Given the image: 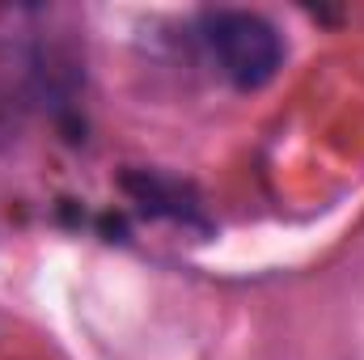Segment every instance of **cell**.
<instances>
[{"instance_id": "6da1fadb", "label": "cell", "mask_w": 364, "mask_h": 360, "mask_svg": "<svg viewBox=\"0 0 364 360\" xmlns=\"http://www.w3.org/2000/svg\"><path fill=\"white\" fill-rule=\"evenodd\" d=\"M203 43L216 60V68L225 73V81H233L237 90H259L267 85L279 64H284V38L263 13L250 9H212L199 21Z\"/></svg>"}, {"instance_id": "7a4b0ae2", "label": "cell", "mask_w": 364, "mask_h": 360, "mask_svg": "<svg viewBox=\"0 0 364 360\" xmlns=\"http://www.w3.org/2000/svg\"><path fill=\"white\" fill-rule=\"evenodd\" d=\"M123 186L132 191V199L149 216H161V221H174L182 229L208 233V216H203V208H199V199L186 182L170 179V174H153V170H132V174H123Z\"/></svg>"}]
</instances>
